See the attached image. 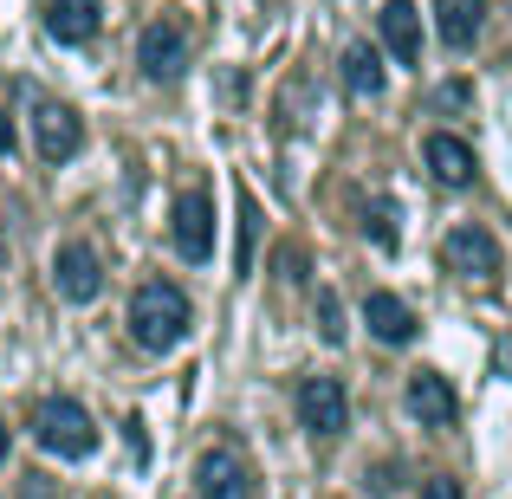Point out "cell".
I'll return each mask as SVG.
<instances>
[{"instance_id":"cell-1","label":"cell","mask_w":512,"mask_h":499,"mask_svg":"<svg viewBox=\"0 0 512 499\" xmlns=\"http://www.w3.org/2000/svg\"><path fill=\"white\" fill-rule=\"evenodd\" d=\"M188 292L169 286V279H143L137 299H130V337H137L143 350H175L188 337Z\"/></svg>"},{"instance_id":"cell-2","label":"cell","mask_w":512,"mask_h":499,"mask_svg":"<svg viewBox=\"0 0 512 499\" xmlns=\"http://www.w3.org/2000/svg\"><path fill=\"white\" fill-rule=\"evenodd\" d=\"M33 441L46 454H59V461H85L91 448H98V428H91V415L78 409L72 396H52L33 409Z\"/></svg>"},{"instance_id":"cell-3","label":"cell","mask_w":512,"mask_h":499,"mask_svg":"<svg viewBox=\"0 0 512 499\" xmlns=\"http://www.w3.org/2000/svg\"><path fill=\"white\" fill-rule=\"evenodd\" d=\"M137 65H143V78H156V85H169V78H182V72H188V26L175 20V13H163V20L143 26V39H137Z\"/></svg>"},{"instance_id":"cell-4","label":"cell","mask_w":512,"mask_h":499,"mask_svg":"<svg viewBox=\"0 0 512 499\" xmlns=\"http://www.w3.org/2000/svg\"><path fill=\"white\" fill-rule=\"evenodd\" d=\"M169 240L182 260H208L214 253V201L201 195V188H182L169 208Z\"/></svg>"},{"instance_id":"cell-5","label":"cell","mask_w":512,"mask_h":499,"mask_svg":"<svg viewBox=\"0 0 512 499\" xmlns=\"http://www.w3.org/2000/svg\"><path fill=\"white\" fill-rule=\"evenodd\" d=\"M52 286H59V299L91 305V299L104 292V260H98V247H85V240H65V247L52 253Z\"/></svg>"},{"instance_id":"cell-6","label":"cell","mask_w":512,"mask_h":499,"mask_svg":"<svg viewBox=\"0 0 512 499\" xmlns=\"http://www.w3.org/2000/svg\"><path fill=\"white\" fill-rule=\"evenodd\" d=\"M299 422L312 428L318 441L344 435L350 402H344V383H338V376H305V383H299Z\"/></svg>"},{"instance_id":"cell-7","label":"cell","mask_w":512,"mask_h":499,"mask_svg":"<svg viewBox=\"0 0 512 499\" xmlns=\"http://www.w3.org/2000/svg\"><path fill=\"white\" fill-rule=\"evenodd\" d=\"M441 266L461 279H493L500 273V240L487 234V227H454L448 240H441Z\"/></svg>"},{"instance_id":"cell-8","label":"cell","mask_w":512,"mask_h":499,"mask_svg":"<svg viewBox=\"0 0 512 499\" xmlns=\"http://www.w3.org/2000/svg\"><path fill=\"white\" fill-rule=\"evenodd\" d=\"M33 137H39V163H72L85 150V124H78L72 104H39Z\"/></svg>"},{"instance_id":"cell-9","label":"cell","mask_w":512,"mask_h":499,"mask_svg":"<svg viewBox=\"0 0 512 499\" xmlns=\"http://www.w3.org/2000/svg\"><path fill=\"white\" fill-rule=\"evenodd\" d=\"M195 487H201V499H253V474L234 448H214V454H201Z\"/></svg>"},{"instance_id":"cell-10","label":"cell","mask_w":512,"mask_h":499,"mask_svg":"<svg viewBox=\"0 0 512 499\" xmlns=\"http://www.w3.org/2000/svg\"><path fill=\"white\" fill-rule=\"evenodd\" d=\"M376 26H383V46L396 52V65L422 59V13H415V0H383Z\"/></svg>"},{"instance_id":"cell-11","label":"cell","mask_w":512,"mask_h":499,"mask_svg":"<svg viewBox=\"0 0 512 499\" xmlns=\"http://www.w3.org/2000/svg\"><path fill=\"white\" fill-rule=\"evenodd\" d=\"M454 409H461V402H454L448 376H435V370H415V376H409V415H415L422 428H448Z\"/></svg>"},{"instance_id":"cell-12","label":"cell","mask_w":512,"mask_h":499,"mask_svg":"<svg viewBox=\"0 0 512 499\" xmlns=\"http://www.w3.org/2000/svg\"><path fill=\"white\" fill-rule=\"evenodd\" d=\"M422 156H428V175H435L441 188H467L480 175L474 169V150H467L461 137H448V130H435V137L422 143Z\"/></svg>"},{"instance_id":"cell-13","label":"cell","mask_w":512,"mask_h":499,"mask_svg":"<svg viewBox=\"0 0 512 499\" xmlns=\"http://www.w3.org/2000/svg\"><path fill=\"white\" fill-rule=\"evenodd\" d=\"M363 325H370V337H383V344H409L415 312L396 299V292H370V299H363Z\"/></svg>"},{"instance_id":"cell-14","label":"cell","mask_w":512,"mask_h":499,"mask_svg":"<svg viewBox=\"0 0 512 499\" xmlns=\"http://www.w3.org/2000/svg\"><path fill=\"white\" fill-rule=\"evenodd\" d=\"M98 0H52L46 7V33L59 39V46H85L91 33H98Z\"/></svg>"},{"instance_id":"cell-15","label":"cell","mask_w":512,"mask_h":499,"mask_svg":"<svg viewBox=\"0 0 512 499\" xmlns=\"http://www.w3.org/2000/svg\"><path fill=\"white\" fill-rule=\"evenodd\" d=\"M435 26L454 52H467L480 39V26H487V0H435Z\"/></svg>"},{"instance_id":"cell-16","label":"cell","mask_w":512,"mask_h":499,"mask_svg":"<svg viewBox=\"0 0 512 499\" xmlns=\"http://www.w3.org/2000/svg\"><path fill=\"white\" fill-rule=\"evenodd\" d=\"M344 85L357 91V98H376V91H383V59H376V46H344Z\"/></svg>"},{"instance_id":"cell-17","label":"cell","mask_w":512,"mask_h":499,"mask_svg":"<svg viewBox=\"0 0 512 499\" xmlns=\"http://www.w3.org/2000/svg\"><path fill=\"white\" fill-rule=\"evenodd\" d=\"M253 234H260V201L240 188V247H234V273H240V279L253 273Z\"/></svg>"},{"instance_id":"cell-18","label":"cell","mask_w":512,"mask_h":499,"mask_svg":"<svg viewBox=\"0 0 512 499\" xmlns=\"http://www.w3.org/2000/svg\"><path fill=\"white\" fill-rule=\"evenodd\" d=\"M363 234H370L376 247L389 253V247L402 240V234H396V208H389V201H370V208H363Z\"/></svg>"},{"instance_id":"cell-19","label":"cell","mask_w":512,"mask_h":499,"mask_svg":"<svg viewBox=\"0 0 512 499\" xmlns=\"http://www.w3.org/2000/svg\"><path fill=\"white\" fill-rule=\"evenodd\" d=\"M318 331H325V344H344V305H338V292H318Z\"/></svg>"},{"instance_id":"cell-20","label":"cell","mask_w":512,"mask_h":499,"mask_svg":"<svg viewBox=\"0 0 512 499\" xmlns=\"http://www.w3.org/2000/svg\"><path fill=\"white\" fill-rule=\"evenodd\" d=\"M422 499H461V480H448V474H441V480H428Z\"/></svg>"},{"instance_id":"cell-21","label":"cell","mask_w":512,"mask_h":499,"mask_svg":"<svg viewBox=\"0 0 512 499\" xmlns=\"http://www.w3.org/2000/svg\"><path fill=\"white\" fill-rule=\"evenodd\" d=\"M13 150V124H7V111H0V156Z\"/></svg>"},{"instance_id":"cell-22","label":"cell","mask_w":512,"mask_h":499,"mask_svg":"<svg viewBox=\"0 0 512 499\" xmlns=\"http://www.w3.org/2000/svg\"><path fill=\"white\" fill-rule=\"evenodd\" d=\"M26 499H52V487L46 480H26Z\"/></svg>"},{"instance_id":"cell-23","label":"cell","mask_w":512,"mask_h":499,"mask_svg":"<svg viewBox=\"0 0 512 499\" xmlns=\"http://www.w3.org/2000/svg\"><path fill=\"white\" fill-rule=\"evenodd\" d=\"M0 461H7V428H0Z\"/></svg>"}]
</instances>
